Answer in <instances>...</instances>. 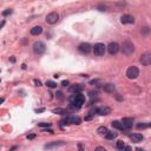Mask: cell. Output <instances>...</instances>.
<instances>
[{
  "mask_svg": "<svg viewBox=\"0 0 151 151\" xmlns=\"http://www.w3.org/2000/svg\"><path fill=\"white\" fill-rule=\"evenodd\" d=\"M58 19H59L58 13H57V12H51V13L47 14V17H46V22L50 24V25H53V24H55V22L58 21Z\"/></svg>",
  "mask_w": 151,
  "mask_h": 151,
  "instance_id": "obj_6",
  "label": "cell"
},
{
  "mask_svg": "<svg viewBox=\"0 0 151 151\" xmlns=\"http://www.w3.org/2000/svg\"><path fill=\"white\" fill-rule=\"evenodd\" d=\"M70 91L73 92V94H76V93H81V91H83V86L79 85V84H74V85H72V86L70 87Z\"/></svg>",
  "mask_w": 151,
  "mask_h": 151,
  "instance_id": "obj_13",
  "label": "cell"
},
{
  "mask_svg": "<svg viewBox=\"0 0 151 151\" xmlns=\"http://www.w3.org/2000/svg\"><path fill=\"white\" fill-rule=\"evenodd\" d=\"M97 113L98 114H100V116H106V114H109V113H111V109L110 107H99V109H97Z\"/></svg>",
  "mask_w": 151,
  "mask_h": 151,
  "instance_id": "obj_16",
  "label": "cell"
},
{
  "mask_svg": "<svg viewBox=\"0 0 151 151\" xmlns=\"http://www.w3.org/2000/svg\"><path fill=\"white\" fill-rule=\"evenodd\" d=\"M97 132H98L99 134H101V136H106V134H107V132H109V130H107L105 126H100V127H98Z\"/></svg>",
  "mask_w": 151,
  "mask_h": 151,
  "instance_id": "obj_20",
  "label": "cell"
},
{
  "mask_svg": "<svg viewBox=\"0 0 151 151\" xmlns=\"http://www.w3.org/2000/svg\"><path fill=\"white\" fill-rule=\"evenodd\" d=\"M34 83H35V84H37V86H40V85H41V83H40V81H39V80H37V79H35V80H34Z\"/></svg>",
  "mask_w": 151,
  "mask_h": 151,
  "instance_id": "obj_32",
  "label": "cell"
},
{
  "mask_svg": "<svg viewBox=\"0 0 151 151\" xmlns=\"http://www.w3.org/2000/svg\"><path fill=\"white\" fill-rule=\"evenodd\" d=\"M104 91L107 92V93H113L116 91V86L112 83H107V84L104 85Z\"/></svg>",
  "mask_w": 151,
  "mask_h": 151,
  "instance_id": "obj_14",
  "label": "cell"
},
{
  "mask_svg": "<svg viewBox=\"0 0 151 151\" xmlns=\"http://www.w3.org/2000/svg\"><path fill=\"white\" fill-rule=\"evenodd\" d=\"M107 51L110 54H116L119 51V45L117 42H110L107 46Z\"/></svg>",
  "mask_w": 151,
  "mask_h": 151,
  "instance_id": "obj_10",
  "label": "cell"
},
{
  "mask_svg": "<svg viewBox=\"0 0 151 151\" xmlns=\"http://www.w3.org/2000/svg\"><path fill=\"white\" fill-rule=\"evenodd\" d=\"M122 51H123V53L125 55H131L133 53V51H134V46L130 40H125L123 42V45H122Z\"/></svg>",
  "mask_w": 151,
  "mask_h": 151,
  "instance_id": "obj_2",
  "label": "cell"
},
{
  "mask_svg": "<svg viewBox=\"0 0 151 151\" xmlns=\"http://www.w3.org/2000/svg\"><path fill=\"white\" fill-rule=\"evenodd\" d=\"M136 151H144L143 149H136Z\"/></svg>",
  "mask_w": 151,
  "mask_h": 151,
  "instance_id": "obj_34",
  "label": "cell"
},
{
  "mask_svg": "<svg viewBox=\"0 0 151 151\" xmlns=\"http://www.w3.org/2000/svg\"><path fill=\"white\" fill-rule=\"evenodd\" d=\"M59 145H64V143H63V142H57V143L48 144V145H46L45 147H46V149H51V147H53V146H59Z\"/></svg>",
  "mask_w": 151,
  "mask_h": 151,
  "instance_id": "obj_22",
  "label": "cell"
},
{
  "mask_svg": "<svg viewBox=\"0 0 151 151\" xmlns=\"http://www.w3.org/2000/svg\"><path fill=\"white\" fill-rule=\"evenodd\" d=\"M112 126L116 127V129H118V130H124V126H123L122 122H118V120H113L112 122Z\"/></svg>",
  "mask_w": 151,
  "mask_h": 151,
  "instance_id": "obj_19",
  "label": "cell"
},
{
  "mask_svg": "<svg viewBox=\"0 0 151 151\" xmlns=\"http://www.w3.org/2000/svg\"><path fill=\"white\" fill-rule=\"evenodd\" d=\"M42 32V27L41 26H35V27H33L32 29H31V34L32 35H38V34H40Z\"/></svg>",
  "mask_w": 151,
  "mask_h": 151,
  "instance_id": "obj_18",
  "label": "cell"
},
{
  "mask_svg": "<svg viewBox=\"0 0 151 151\" xmlns=\"http://www.w3.org/2000/svg\"><path fill=\"white\" fill-rule=\"evenodd\" d=\"M53 113H59V114H65V113H66V110H64V109H54V110H53Z\"/></svg>",
  "mask_w": 151,
  "mask_h": 151,
  "instance_id": "obj_23",
  "label": "cell"
},
{
  "mask_svg": "<svg viewBox=\"0 0 151 151\" xmlns=\"http://www.w3.org/2000/svg\"><path fill=\"white\" fill-rule=\"evenodd\" d=\"M28 138H29V139H32V138H34V134H29V136H28Z\"/></svg>",
  "mask_w": 151,
  "mask_h": 151,
  "instance_id": "obj_33",
  "label": "cell"
},
{
  "mask_svg": "<svg viewBox=\"0 0 151 151\" xmlns=\"http://www.w3.org/2000/svg\"><path fill=\"white\" fill-rule=\"evenodd\" d=\"M149 32V27H144V29H143V33H147Z\"/></svg>",
  "mask_w": 151,
  "mask_h": 151,
  "instance_id": "obj_31",
  "label": "cell"
},
{
  "mask_svg": "<svg viewBox=\"0 0 151 151\" xmlns=\"http://www.w3.org/2000/svg\"><path fill=\"white\" fill-rule=\"evenodd\" d=\"M11 13H12V9H7V11L2 12V15H8V14H11Z\"/></svg>",
  "mask_w": 151,
  "mask_h": 151,
  "instance_id": "obj_26",
  "label": "cell"
},
{
  "mask_svg": "<svg viewBox=\"0 0 151 151\" xmlns=\"http://www.w3.org/2000/svg\"><path fill=\"white\" fill-rule=\"evenodd\" d=\"M78 50H79V52H81V53H88V52L92 50V46H91L88 42H83V44H80V45L78 46Z\"/></svg>",
  "mask_w": 151,
  "mask_h": 151,
  "instance_id": "obj_9",
  "label": "cell"
},
{
  "mask_svg": "<svg viewBox=\"0 0 151 151\" xmlns=\"http://www.w3.org/2000/svg\"><path fill=\"white\" fill-rule=\"evenodd\" d=\"M78 149H79V151H84V149H83V145H81V144H78Z\"/></svg>",
  "mask_w": 151,
  "mask_h": 151,
  "instance_id": "obj_30",
  "label": "cell"
},
{
  "mask_svg": "<svg viewBox=\"0 0 151 151\" xmlns=\"http://www.w3.org/2000/svg\"><path fill=\"white\" fill-rule=\"evenodd\" d=\"M80 122H81V119L78 116H70L63 120V123H65V124H77V125L80 124Z\"/></svg>",
  "mask_w": 151,
  "mask_h": 151,
  "instance_id": "obj_8",
  "label": "cell"
},
{
  "mask_svg": "<svg viewBox=\"0 0 151 151\" xmlns=\"http://www.w3.org/2000/svg\"><path fill=\"white\" fill-rule=\"evenodd\" d=\"M105 45L104 44H101V42H98V44H96L94 46H93V53L96 54V55H103L104 53H105Z\"/></svg>",
  "mask_w": 151,
  "mask_h": 151,
  "instance_id": "obj_5",
  "label": "cell"
},
{
  "mask_svg": "<svg viewBox=\"0 0 151 151\" xmlns=\"http://www.w3.org/2000/svg\"><path fill=\"white\" fill-rule=\"evenodd\" d=\"M46 85H47L48 87H51V88H53V87L57 86V84H55L54 81H52V80H47V81H46Z\"/></svg>",
  "mask_w": 151,
  "mask_h": 151,
  "instance_id": "obj_24",
  "label": "cell"
},
{
  "mask_svg": "<svg viewBox=\"0 0 151 151\" xmlns=\"http://www.w3.org/2000/svg\"><path fill=\"white\" fill-rule=\"evenodd\" d=\"M61 84H63V86H67V85H68V81H67V80H64Z\"/></svg>",
  "mask_w": 151,
  "mask_h": 151,
  "instance_id": "obj_29",
  "label": "cell"
},
{
  "mask_svg": "<svg viewBox=\"0 0 151 151\" xmlns=\"http://www.w3.org/2000/svg\"><path fill=\"white\" fill-rule=\"evenodd\" d=\"M94 151H106V149H104L103 146H98V147H96Z\"/></svg>",
  "mask_w": 151,
  "mask_h": 151,
  "instance_id": "obj_27",
  "label": "cell"
},
{
  "mask_svg": "<svg viewBox=\"0 0 151 151\" xmlns=\"http://www.w3.org/2000/svg\"><path fill=\"white\" fill-rule=\"evenodd\" d=\"M117 149H119L122 151H131V147L127 146V145H125L124 142H122V140H118L117 142Z\"/></svg>",
  "mask_w": 151,
  "mask_h": 151,
  "instance_id": "obj_17",
  "label": "cell"
},
{
  "mask_svg": "<svg viewBox=\"0 0 151 151\" xmlns=\"http://www.w3.org/2000/svg\"><path fill=\"white\" fill-rule=\"evenodd\" d=\"M139 61L142 63V65H150L151 64V52H145L144 54H142V57L139 58Z\"/></svg>",
  "mask_w": 151,
  "mask_h": 151,
  "instance_id": "obj_7",
  "label": "cell"
},
{
  "mask_svg": "<svg viewBox=\"0 0 151 151\" xmlns=\"http://www.w3.org/2000/svg\"><path fill=\"white\" fill-rule=\"evenodd\" d=\"M117 136H118V133L117 132H113V131H109L107 132V134L105 136L107 139H114V138H117Z\"/></svg>",
  "mask_w": 151,
  "mask_h": 151,
  "instance_id": "obj_21",
  "label": "cell"
},
{
  "mask_svg": "<svg viewBox=\"0 0 151 151\" xmlns=\"http://www.w3.org/2000/svg\"><path fill=\"white\" fill-rule=\"evenodd\" d=\"M147 125H149V126H150V127H151V123H150V124H147Z\"/></svg>",
  "mask_w": 151,
  "mask_h": 151,
  "instance_id": "obj_35",
  "label": "cell"
},
{
  "mask_svg": "<svg viewBox=\"0 0 151 151\" xmlns=\"http://www.w3.org/2000/svg\"><path fill=\"white\" fill-rule=\"evenodd\" d=\"M139 76V70L136 66H131L126 70V77L129 79H136Z\"/></svg>",
  "mask_w": 151,
  "mask_h": 151,
  "instance_id": "obj_4",
  "label": "cell"
},
{
  "mask_svg": "<svg viewBox=\"0 0 151 151\" xmlns=\"http://www.w3.org/2000/svg\"><path fill=\"white\" fill-rule=\"evenodd\" d=\"M85 103V97L81 94V93H76V94H72L71 98H70V104L77 109L81 107L83 104Z\"/></svg>",
  "mask_w": 151,
  "mask_h": 151,
  "instance_id": "obj_1",
  "label": "cell"
},
{
  "mask_svg": "<svg viewBox=\"0 0 151 151\" xmlns=\"http://www.w3.org/2000/svg\"><path fill=\"white\" fill-rule=\"evenodd\" d=\"M33 51L37 54H42L46 51V45L42 41H35L33 44Z\"/></svg>",
  "mask_w": 151,
  "mask_h": 151,
  "instance_id": "obj_3",
  "label": "cell"
},
{
  "mask_svg": "<svg viewBox=\"0 0 151 151\" xmlns=\"http://www.w3.org/2000/svg\"><path fill=\"white\" fill-rule=\"evenodd\" d=\"M50 123H39V126H50Z\"/></svg>",
  "mask_w": 151,
  "mask_h": 151,
  "instance_id": "obj_28",
  "label": "cell"
},
{
  "mask_svg": "<svg viewBox=\"0 0 151 151\" xmlns=\"http://www.w3.org/2000/svg\"><path fill=\"white\" fill-rule=\"evenodd\" d=\"M130 139L133 143H139L143 140V136L140 133H132V134H130Z\"/></svg>",
  "mask_w": 151,
  "mask_h": 151,
  "instance_id": "obj_15",
  "label": "cell"
},
{
  "mask_svg": "<svg viewBox=\"0 0 151 151\" xmlns=\"http://www.w3.org/2000/svg\"><path fill=\"white\" fill-rule=\"evenodd\" d=\"M122 124H123V126H124V130H129V129L132 127L133 120H132L131 118H123V119H122Z\"/></svg>",
  "mask_w": 151,
  "mask_h": 151,
  "instance_id": "obj_11",
  "label": "cell"
},
{
  "mask_svg": "<svg viewBox=\"0 0 151 151\" xmlns=\"http://www.w3.org/2000/svg\"><path fill=\"white\" fill-rule=\"evenodd\" d=\"M120 21H122V24H133L134 22V18L132 15H130V14H125V15H123L120 18Z\"/></svg>",
  "mask_w": 151,
  "mask_h": 151,
  "instance_id": "obj_12",
  "label": "cell"
},
{
  "mask_svg": "<svg viewBox=\"0 0 151 151\" xmlns=\"http://www.w3.org/2000/svg\"><path fill=\"white\" fill-rule=\"evenodd\" d=\"M147 126H149L147 124H138V125H137L138 129H145V127H147Z\"/></svg>",
  "mask_w": 151,
  "mask_h": 151,
  "instance_id": "obj_25",
  "label": "cell"
}]
</instances>
